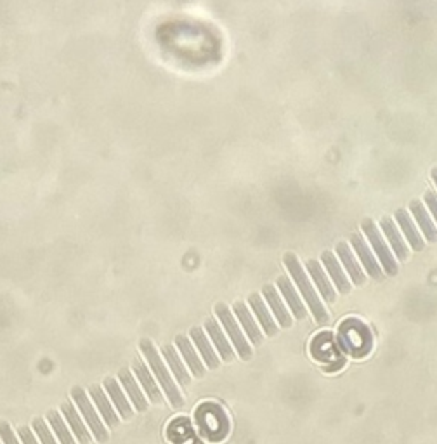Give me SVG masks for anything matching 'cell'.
Instances as JSON below:
<instances>
[{"label": "cell", "instance_id": "22", "mask_svg": "<svg viewBox=\"0 0 437 444\" xmlns=\"http://www.w3.org/2000/svg\"><path fill=\"white\" fill-rule=\"evenodd\" d=\"M396 219H398L399 226H401L403 233H405L406 240H408V243L412 245V249L415 250V252H422L423 246H425V243H423L420 233L416 231V226L413 224L412 217H409L405 210L399 209L398 212H396Z\"/></svg>", "mask_w": 437, "mask_h": 444}, {"label": "cell", "instance_id": "20", "mask_svg": "<svg viewBox=\"0 0 437 444\" xmlns=\"http://www.w3.org/2000/svg\"><path fill=\"white\" fill-rule=\"evenodd\" d=\"M409 209H412L413 215H415V219H416V222H418L420 229H422L423 236H425L430 243H436L437 242V229H436V226H434L430 215L427 213L423 203L418 202V200H413V202L409 203Z\"/></svg>", "mask_w": 437, "mask_h": 444}, {"label": "cell", "instance_id": "18", "mask_svg": "<svg viewBox=\"0 0 437 444\" xmlns=\"http://www.w3.org/2000/svg\"><path fill=\"white\" fill-rule=\"evenodd\" d=\"M235 313H236V318L239 319V323H242V326L245 328L246 335H248V339L252 340L253 346H260V343H262V339H264V335H262V332L259 330L257 323L253 321L248 307H246L243 302H236Z\"/></svg>", "mask_w": 437, "mask_h": 444}, {"label": "cell", "instance_id": "15", "mask_svg": "<svg viewBox=\"0 0 437 444\" xmlns=\"http://www.w3.org/2000/svg\"><path fill=\"white\" fill-rule=\"evenodd\" d=\"M262 292H264V299L268 300L269 307H271V310L275 313L279 325H281L283 328H290V326H292V316H290L288 309H286L285 304H283L281 297L278 295V290L273 285H266Z\"/></svg>", "mask_w": 437, "mask_h": 444}, {"label": "cell", "instance_id": "3", "mask_svg": "<svg viewBox=\"0 0 437 444\" xmlns=\"http://www.w3.org/2000/svg\"><path fill=\"white\" fill-rule=\"evenodd\" d=\"M196 423L200 432L210 441H221L229 432V420L221 406L206 403L196 412Z\"/></svg>", "mask_w": 437, "mask_h": 444}, {"label": "cell", "instance_id": "5", "mask_svg": "<svg viewBox=\"0 0 437 444\" xmlns=\"http://www.w3.org/2000/svg\"><path fill=\"white\" fill-rule=\"evenodd\" d=\"M363 231H365L366 238L370 240V243H372L373 250H375L376 257H379L380 264H382L383 271L387 273L389 276H396L398 275V262H396V259L392 257V253H390L389 250V245L385 243V240L382 238V235H380V231L376 229L375 222H373L372 219H365L363 220Z\"/></svg>", "mask_w": 437, "mask_h": 444}, {"label": "cell", "instance_id": "6", "mask_svg": "<svg viewBox=\"0 0 437 444\" xmlns=\"http://www.w3.org/2000/svg\"><path fill=\"white\" fill-rule=\"evenodd\" d=\"M215 315L217 318L221 319L222 326H224V330L228 332L229 339H231V342L235 343L236 347V352L239 354V358L242 359H250L252 358V347H250V343L246 342L245 335L242 333V330H239L238 323H236V319L233 318L231 310H229V307L226 306V304H217L215 306Z\"/></svg>", "mask_w": 437, "mask_h": 444}, {"label": "cell", "instance_id": "7", "mask_svg": "<svg viewBox=\"0 0 437 444\" xmlns=\"http://www.w3.org/2000/svg\"><path fill=\"white\" fill-rule=\"evenodd\" d=\"M72 397H73V401L76 403V406L80 408V412H82V415L85 416L87 423H89V427H91V430H92V434H94L96 439H98L99 443H106L109 437L108 430H106L105 425L101 423L98 413L94 412V408H92L91 401H89V397H87V394L83 392L82 387H73Z\"/></svg>", "mask_w": 437, "mask_h": 444}, {"label": "cell", "instance_id": "8", "mask_svg": "<svg viewBox=\"0 0 437 444\" xmlns=\"http://www.w3.org/2000/svg\"><path fill=\"white\" fill-rule=\"evenodd\" d=\"M351 243H352V249H354L356 253H358L359 260H361L365 271L368 273L373 279H376V282H382L383 279L382 268H380V264L376 262L375 255H373L372 250L368 249V245L365 243L363 236L356 233V235L351 236Z\"/></svg>", "mask_w": 437, "mask_h": 444}, {"label": "cell", "instance_id": "12", "mask_svg": "<svg viewBox=\"0 0 437 444\" xmlns=\"http://www.w3.org/2000/svg\"><path fill=\"white\" fill-rule=\"evenodd\" d=\"M205 328H206V332H209L210 339H212L213 343H215L219 354L222 356V361H233L236 356V352L233 350V347L229 346L228 339H226V335L222 333V328H221V325L217 323V319H213V318L206 319Z\"/></svg>", "mask_w": 437, "mask_h": 444}, {"label": "cell", "instance_id": "2", "mask_svg": "<svg viewBox=\"0 0 437 444\" xmlns=\"http://www.w3.org/2000/svg\"><path fill=\"white\" fill-rule=\"evenodd\" d=\"M141 350H142V354L146 356V359L149 361V366H151L153 373H155L156 379H158L162 389L165 390L167 397H169V401L172 403L173 408H181V406L184 405V397L181 396V390L178 389V385L173 383L172 377H170L169 372H167V366L163 365V361L160 359L158 352H156V349H155V346H153L151 340H148V339L141 340Z\"/></svg>", "mask_w": 437, "mask_h": 444}, {"label": "cell", "instance_id": "32", "mask_svg": "<svg viewBox=\"0 0 437 444\" xmlns=\"http://www.w3.org/2000/svg\"><path fill=\"white\" fill-rule=\"evenodd\" d=\"M19 437H21L23 444H39L36 443L35 436H33V432L28 429V427H21V429H19Z\"/></svg>", "mask_w": 437, "mask_h": 444}, {"label": "cell", "instance_id": "4", "mask_svg": "<svg viewBox=\"0 0 437 444\" xmlns=\"http://www.w3.org/2000/svg\"><path fill=\"white\" fill-rule=\"evenodd\" d=\"M340 346L343 350L354 356V358H361L372 347V335L366 325L356 319H349L340 326Z\"/></svg>", "mask_w": 437, "mask_h": 444}, {"label": "cell", "instance_id": "9", "mask_svg": "<svg viewBox=\"0 0 437 444\" xmlns=\"http://www.w3.org/2000/svg\"><path fill=\"white\" fill-rule=\"evenodd\" d=\"M337 255H339L340 260H342L343 268L347 269V275H349V278L352 279V283L358 286L365 285L366 276L361 269V264L356 260L354 253H352V250L349 249V245H347V243L342 242L337 245Z\"/></svg>", "mask_w": 437, "mask_h": 444}, {"label": "cell", "instance_id": "28", "mask_svg": "<svg viewBox=\"0 0 437 444\" xmlns=\"http://www.w3.org/2000/svg\"><path fill=\"white\" fill-rule=\"evenodd\" d=\"M47 420H49V423L52 425V429L56 430V436H58V439L61 441V444H75V441H73L68 427L65 425V422H63V419L59 416L58 412H54V410H52V412H49Z\"/></svg>", "mask_w": 437, "mask_h": 444}, {"label": "cell", "instance_id": "23", "mask_svg": "<svg viewBox=\"0 0 437 444\" xmlns=\"http://www.w3.org/2000/svg\"><path fill=\"white\" fill-rule=\"evenodd\" d=\"M191 339L195 340V346L198 347L200 354L203 356V361H205V365L212 370L217 368L221 361H219V358H217V354H215V350H213V347L210 346L209 337L205 335V332L196 326V328L191 330Z\"/></svg>", "mask_w": 437, "mask_h": 444}, {"label": "cell", "instance_id": "27", "mask_svg": "<svg viewBox=\"0 0 437 444\" xmlns=\"http://www.w3.org/2000/svg\"><path fill=\"white\" fill-rule=\"evenodd\" d=\"M91 396H92V399H94L96 405H98V408H99V412H101V415H103V419H105V422L108 423L109 427L118 425V422H120L118 416H116L115 412H113L111 403H109L108 399H106V396H105V392H103L101 387L92 385L91 387Z\"/></svg>", "mask_w": 437, "mask_h": 444}, {"label": "cell", "instance_id": "17", "mask_svg": "<svg viewBox=\"0 0 437 444\" xmlns=\"http://www.w3.org/2000/svg\"><path fill=\"white\" fill-rule=\"evenodd\" d=\"M380 226H382V229H383V233H385L387 240H389L390 246H392V250H394L396 257H398L399 260L408 259V249H406V243L403 242L401 233H399V229L396 228V224L392 222V219H389V217H383V219L380 220Z\"/></svg>", "mask_w": 437, "mask_h": 444}, {"label": "cell", "instance_id": "33", "mask_svg": "<svg viewBox=\"0 0 437 444\" xmlns=\"http://www.w3.org/2000/svg\"><path fill=\"white\" fill-rule=\"evenodd\" d=\"M432 179H434V182H436V186H437V169L432 170Z\"/></svg>", "mask_w": 437, "mask_h": 444}, {"label": "cell", "instance_id": "29", "mask_svg": "<svg viewBox=\"0 0 437 444\" xmlns=\"http://www.w3.org/2000/svg\"><path fill=\"white\" fill-rule=\"evenodd\" d=\"M33 430L36 432L39 439L42 441V444H56V439L52 437V434H51V430H49L47 423L43 422L42 419L33 420Z\"/></svg>", "mask_w": 437, "mask_h": 444}, {"label": "cell", "instance_id": "19", "mask_svg": "<svg viewBox=\"0 0 437 444\" xmlns=\"http://www.w3.org/2000/svg\"><path fill=\"white\" fill-rule=\"evenodd\" d=\"M175 343H178V347L181 349V354L182 358H184V361L188 363L189 370L193 372V375L195 377H203L205 375V366H203V363L200 361L198 354H196L195 347L191 346V342L188 340V337L186 335H178L175 337Z\"/></svg>", "mask_w": 437, "mask_h": 444}, {"label": "cell", "instance_id": "26", "mask_svg": "<svg viewBox=\"0 0 437 444\" xmlns=\"http://www.w3.org/2000/svg\"><path fill=\"white\" fill-rule=\"evenodd\" d=\"M163 356H165L167 363H169V366L172 368V373L175 375V379L179 380V383L184 387L189 385V383H191V377H189L186 366L182 365V361H181V358H179V354H178V350H175V347H172V346L163 347Z\"/></svg>", "mask_w": 437, "mask_h": 444}, {"label": "cell", "instance_id": "13", "mask_svg": "<svg viewBox=\"0 0 437 444\" xmlns=\"http://www.w3.org/2000/svg\"><path fill=\"white\" fill-rule=\"evenodd\" d=\"M278 288L279 292L283 293V297H285V300L288 302L290 309H292L293 316H295L297 319H303L308 318V309H306V306H303V302L300 300L299 293L295 292V288H293L292 282H290L286 276H279L278 278Z\"/></svg>", "mask_w": 437, "mask_h": 444}, {"label": "cell", "instance_id": "14", "mask_svg": "<svg viewBox=\"0 0 437 444\" xmlns=\"http://www.w3.org/2000/svg\"><path fill=\"white\" fill-rule=\"evenodd\" d=\"M250 307L253 309V313H255L257 319L260 321V325H262V328H264V333L268 337H275L276 333H278V325H276V321L273 319L271 313H269L268 307L264 306V299L259 295V293H252L250 295Z\"/></svg>", "mask_w": 437, "mask_h": 444}, {"label": "cell", "instance_id": "30", "mask_svg": "<svg viewBox=\"0 0 437 444\" xmlns=\"http://www.w3.org/2000/svg\"><path fill=\"white\" fill-rule=\"evenodd\" d=\"M0 439L4 441V444H19L14 436V430L9 427L8 422H0Z\"/></svg>", "mask_w": 437, "mask_h": 444}, {"label": "cell", "instance_id": "10", "mask_svg": "<svg viewBox=\"0 0 437 444\" xmlns=\"http://www.w3.org/2000/svg\"><path fill=\"white\" fill-rule=\"evenodd\" d=\"M306 266H308L309 275H311L312 282H315L316 286H318V290H319V293H321L323 299H325L328 304L335 302V300H337L335 290H333L332 282H330V279L326 278L325 271H323V268L319 266L318 260H315V259L308 260V264H306Z\"/></svg>", "mask_w": 437, "mask_h": 444}, {"label": "cell", "instance_id": "25", "mask_svg": "<svg viewBox=\"0 0 437 444\" xmlns=\"http://www.w3.org/2000/svg\"><path fill=\"white\" fill-rule=\"evenodd\" d=\"M105 387H106V390H108L109 397H111V401L115 403L120 416H122L123 420L132 419V408H130L125 394L122 392V389H120V385L116 383V380L111 379V377H108V379L105 380Z\"/></svg>", "mask_w": 437, "mask_h": 444}, {"label": "cell", "instance_id": "21", "mask_svg": "<svg viewBox=\"0 0 437 444\" xmlns=\"http://www.w3.org/2000/svg\"><path fill=\"white\" fill-rule=\"evenodd\" d=\"M120 380H122L127 394H129L132 403H134L136 410H138V412H146V410H148V401H146L145 394H142L141 389H139L138 382L134 380V375H132L127 368H122L120 370Z\"/></svg>", "mask_w": 437, "mask_h": 444}, {"label": "cell", "instance_id": "1", "mask_svg": "<svg viewBox=\"0 0 437 444\" xmlns=\"http://www.w3.org/2000/svg\"><path fill=\"white\" fill-rule=\"evenodd\" d=\"M285 266H286V269L290 271V275H292V279L295 282V285L299 286L300 293H302L303 299H306V304H308L309 309H311V313H312V316H315L316 321H318L319 325H325V323H328V313H326L325 306H323L321 300H319V295L316 293L315 286L311 285L309 278L306 276V271H303V268L300 266V262H299V259H297L295 253H286Z\"/></svg>", "mask_w": 437, "mask_h": 444}, {"label": "cell", "instance_id": "16", "mask_svg": "<svg viewBox=\"0 0 437 444\" xmlns=\"http://www.w3.org/2000/svg\"><path fill=\"white\" fill-rule=\"evenodd\" d=\"M132 368H134L136 375L139 377V382H141L142 389L146 390V394H148L149 399H151L153 403H156V405L163 403L162 392H160V389L156 387L155 380H153V375L149 373V370L146 368L145 363H142L141 359H136V361L132 363Z\"/></svg>", "mask_w": 437, "mask_h": 444}, {"label": "cell", "instance_id": "31", "mask_svg": "<svg viewBox=\"0 0 437 444\" xmlns=\"http://www.w3.org/2000/svg\"><path fill=\"white\" fill-rule=\"evenodd\" d=\"M425 202H427V207H429L430 213L434 215V219H436L437 222V195L434 191H427L425 193Z\"/></svg>", "mask_w": 437, "mask_h": 444}, {"label": "cell", "instance_id": "11", "mask_svg": "<svg viewBox=\"0 0 437 444\" xmlns=\"http://www.w3.org/2000/svg\"><path fill=\"white\" fill-rule=\"evenodd\" d=\"M321 260L323 264H325V268L326 271H328L330 278L333 279V285L337 286V290H339L340 293H343V295H347V293L351 292V283H349L347 275L342 271V268H340L337 257L333 255L332 252H323Z\"/></svg>", "mask_w": 437, "mask_h": 444}, {"label": "cell", "instance_id": "24", "mask_svg": "<svg viewBox=\"0 0 437 444\" xmlns=\"http://www.w3.org/2000/svg\"><path fill=\"white\" fill-rule=\"evenodd\" d=\"M61 410H63V413H65L66 420H68L70 427H72L73 434H75L76 439H78V443L80 444L91 443V434H89V430H87L85 425H83L82 419H80V415L76 413L75 406H73L72 403H63Z\"/></svg>", "mask_w": 437, "mask_h": 444}]
</instances>
